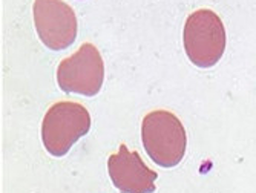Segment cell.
Masks as SVG:
<instances>
[{
  "label": "cell",
  "instance_id": "obj_5",
  "mask_svg": "<svg viewBox=\"0 0 256 193\" xmlns=\"http://www.w3.org/2000/svg\"><path fill=\"white\" fill-rule=\"evenodd\" d=\"M34 23L40 40L52 51L71 46L77 37V17L63 0H36Z\"/></svg>",
  "mask_w": 256,
  "mask_h": 193
},
{
  "label": "cell",
  "instance_id": "obj_3",
  "mask_svg": "<svg viewBox=\"0 0 256 193\" xmlns=\"http://www.w3.org/2000/svg\"><path fill=\"white\" fill-rule=\"evenodd\" d=\"M184 50L200 68L215 66L226 50V30L220 16L210 10L194 11L184 25Z\"/></svg>",
  "mask_w": 256,
  "mask_h": 193
},
{
  "label": "cell",
  "instance_id": "obj_2",
  "mask_svg": "<svg viewBox=\"0 0 256 193\" xmlns=\"http://www.w3.org/2000/svg\"><path fill=\"white\" fill-rule=\"evenodd\" d=\"M90 129L88 109L76 102H58L46 112L42 123L44 149L52 156H63Z\"/></svg>",
  "mask_w": 256,
  "mask_h": 193
},
{
  "label": "cell",
  "instance_id": "obj_4",
  "mask_svg": "<svg viewBox=\"0 0 256 193\" xmlns=\"http://www.w3.org/2000/svg\"><path fill=\"white\" fill-rule=\"evenodd\" d=\"M104 80V63L97 48L83 43L80 50L64 58L57 68V82L68 94L94 96L100 92Z\"/></svg>",
  "mask_w": 256,
  "mask_h": 193
},
{
  "label": "cell",
  "instance_id": "obj_6",
  "mask_svg": "<svg viewBox=\"0 0 256 193\" xmlns=\"http://www.w3.org/2000/svg\"><path fill=\"white\" fill-rule=\"evenodd\" d=\"M109 176L122 193H154L156 172L149 168L138 152H130L126 144H122L118 154L108 160Z\"/></svg>",
  "mask_w": 256,
  "mask_h": 193
},
{
  "label": "cell",
  "instance_id": "obj_1",
  "mask_svg": "<svg viewBox=\"0 0 256 193\" xmlns=\"http://www.w3.org/2000/svg\"><path fill=\"white\" fill-rule=\"evenodd\" d=\"M142 140L146 154L161 167H175L181 162L188 135L180 118L168 110L148 114L142 124Z\"/></svg>",
  "mask_w": 256,
  "mask_h": 193
}]
</instances>
